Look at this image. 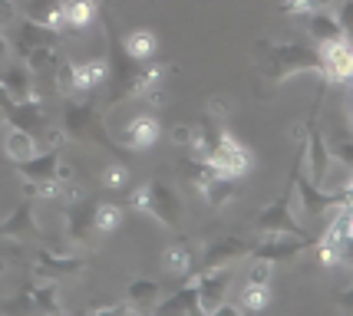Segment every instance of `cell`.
I'll list each match as a JSON object with an SVG mask.
<instances>
[{"label":"cell","mask_w":353,"mask_h":316,"mask_svg":"<svg viewBox=\"0 0 353 316\" xmlns=\"http://www.w3.org/2000/svg\"><path fill=\"white\" fill-rule=\"evenodd\" d=\"M254 66L268 86H281L297 73H323L321 50L297 40H258L254 43Z\"/></svg>","instance_id":"1"},{"label":"cell","mask_w":353,"mask_h":316,"mask_svg":"<svg viewBox=\"0 0 353 316\" xmlns=\"http://www.w3.org/2000/svg\"><path fill=\"white\" fill-rule=\"evenodd\" d=\"M129 208L155 218L159 224L169 227V231H182V201H179V195L172 191L165 181L155 178V181L136 185L129 191Z\"/></svg>","instance_id":"2"},{"label":"cell","mask_w":353,"mask_h":316,"mask_svg":"<svg viewBox=\"0 0 353 316\" xmlns=\"http://www.w3.org/2000/svg\"><path fill=\"white\" fill-rule=\"evenodd\" d=\"M63 132L70 138H83V142H96L106 151H112V158H125V145L112 142L106 136V125H103V116L96 112L92 103H70L66 112H63Z\"/></svg>","instance_id":"3"},{"label":"cell","mask_w":353,"mask_h":316,"mask_svg":"<svg viewBox=\"0 0 353 316\" xmlns=\"http://www.w3.org/2000/svg\"><path fill=\"white\" fill-rule=\"evenodd\" d=\"M294 188H297V178H294V168H291V175H288V181H284L281 195H277L271 204H264V208L258 211V218H254V224H251V231H254L258 238H268V234H294V238H307V231L297 224V218H294V211H291Z\"/></svg>","instance_id":"4"},{"label":"cell","mask_w":353,"mask_h":316,"mask_svg":"<svg viewBox=\"0 0 353 316\" xmlns=\"http://www.w3.org/2000/svg\"><path fill=\"white\" fill-rule=\"evenodd\" d=\"M294 178H297V198H301V208H304V214H310V218H317V214H323V211H340L343 204H350V195H347V188H321V185H314V181L307 178V171H304V162H297L294 165Z\"/></svg>","instance_id":"5"},{"label":"cell","mask_w":353,"mask_h":316,"mask_svg":"<svg viewBox=\"0 0 353 316\" xmlns=\"http://www.w3.org/2000/svg\"><path fill=\"white\" fill-rule=\"evenodd\" d=\"M195 290H199V313L205 316H215L218 306L228 300V290H231V264L225 267H201L188 277Z\"/></svg>","instance_id":"6"},{"label":"cell","mask_w":353,"mask_h":316,"mask_svg":"<svg viewBox=\"0 0 353 316\" xmlns=\"http://www.w3.org/2000/svg\"><path fill=\"white\" fill-rule=\"evenodd\" d=\"M208 162H212L221 175H228V178H241V175L251 171L254 155H251V149H248L245 142H238L228 129H221V136H218L215 149H212V155H208Z\"/></svg>","instance_id":"7"},{"label":"cell","mask_w":353,"mask_h":316,"mask_svg":"<svg viewBox=\"0 0 353 316\" xmlns=\"http://www.w3.org/2000/svg\"><path fill=\"white\" fill-rule=\"evenodd\" d=\"M317 244V238H294V234H268V238H258L254 247H251V260H268V264H284V260H294L297 254H304Z\"/></svg>","instance_id":"8"},{"label":"cell","mask_w":353,"mask_h":316,"mask_svg":"<svg viewBox=\"0 0 353 316\" xmlns=\"http://www.w3.org/2000/svg\"><path fill=\"white\" fill-rule=\"evenodd\" d=\"M321 63H323V79L334 86V83H347L353 79V40L350 36H340L330 43H321Z\"/></svg>","instance_id":"9"},{"label":"cell","mask_w":353,"mask_h":316,"mask_svg":"<svg viewBox=\"0 0 353 316\" xmlns=\"http://www.w3.org/2000/svg\"><path fill=\"white\" fill-rule=\"evenodd\" d=\"M0 241H43V231L33 218V198H23L3 221H0Z\"/></svg>","instance_id":"10"},{"label":"cell","mask_w":353,"mask_h":316,"mask_svg":"<svg viewBox=\"0 0 353 316\" xmlns=\"http://www.w3.org/2000/svg\"><path fill=\"white\" fill-rule=\"evenodd\" d=\"M86 260L83 257H70V254H57V251H37L33 257V273L46 277V280H63V277H77L83 273Z\"/></svg>","instance_id":"11"},{"label":"cell","mask_w":353,"mask_h":316,"mask_svg":"<svg viewBox=\"0 0 353 316\" xmlns=\"http://www.w3.org/2000/svg\"><path fill=\"white\" fill-rule=\"evenodd\" d=\"M254 241H258V238H218L215 244H208V247H205L199 271L201 267H225V264L241 260V257L251 254Z\"/></svg>","instance_id":"12"},{"label":"cell","mask_w":353,"mask_h":316,"mask_svg":"<svg viewBox=\"0 0 353 316\" xmlns=\"http://www.w3.org/2000/svg\"><path fill=\"white\" fill-rule=\"evenodd\" d=\"M159 136H162V125H159V119H155V116H149V112H142V116H132V119L125 122L123 145L129 151H145V149H152L155 142H159Z\"/></svg>","instance_id":"13"},{"label":"cell","mask_w":353,"mask_h":316,"mask_svg":"<svg viewBox=\"0 0 353 316\" xmlns=\"http://www.w3.org/2000/svg\"><path fill=\"white\" fill-rule=\"evenodd\" d=\"M106 83H109V56L73 63V96L96 92V89H103Z\"/></svg>","instance_id":"14"},{"label":"cell","mask_w":353,"mask_h":316,"mask_svg":"<svg viewBox=\"0 0 353 316\" xmlns=\"http://www.w3.org/2000/svg\"><path fill=\"white\" fill-rule=\"evenodd\" d=\"M0 86L14 96L17 103H30V99H40L37 92V79H33L30 66L27 63H10L0 70Z\"/></svg>","instance_id":"15"},{"label":"cell","mask_w":353,"mask_h":316,"mask_svg":"<svg viewBox=\"0 0 353 316\" xmlns=\"http://www.w3.org/2000/svg\"><path fill=\"white\" fill-rule=\"evenodd\" d=\"M92 214H96V201H70V208H66V238L70 241L86 244L96 238Z\"/></svg>","instance_id":"16"},{"label":"cell","mask_w":353,"mask_h":316,"mask_svg":"<svg viewBox=\"0 0 353 316\" xmlns=\"http://www.w3.org/2000/svg\"><path fill=\"white\" fill-rule=\"evenodd\" d=\"M162 267L172 277H192L195 273V251H192V241L188 238H175V241L162 251Z\"/></svg>","instance_id":"17"},{"label":"cell","mask_w":353,"mask_h":316,"mask_svg":"<svg viewBox=\"0 0 353 316\" xmlns=\"http://www.w3.org/2000/svg\"><path fill=\"white\" fill-rule=\"evenodd\" d=\"M23 20H33L46 30L60 33L66 30V20H63V0H27L23 3Z\"/></svg>","instance_id":"18"},{"label":"cell","mask_w":353,"mask_h":316,"mask_svg":"<svg viewBox=\"0 0 353 316\" xmlns=\"http://www.w3.org/2000/svg\"><path fill=\"white\" fill-rule=\"evenodd\" d=\"M27 300H30V310L33 313H63V300H60V290H57V280H46L40 277V284H27L23 286Z\"/></svg>","instance_id":"19"},{"label":"cell","mask_w":353,"mask_h":316,"mask_svg":"<svg viewBox=\"0 0 353 316\" xmlns=\"http://www.w3.org/2000/svg\"><path fill=\"white\" fill-rule=\"evenodd\" d=\"M304 27H307V36L317 46L330 43V40H340V36H347V33H343V27H340L337 14H330L327 7H321V10H314V14L304 17Z\"/></svg>","instance_id":"20"},{"label":"cell","mask_w":353,"mask_h":316,"mask_svg":"<svg viewBox=\"0 0 353 316\" xmlns=\"http://www.w3.org/2000/svg\"><path fill=\"white\" fill-rule=\"evenodd\" d=\"M3 119L17 125V129H27V132H43L46 129V112H43V96L40 99H30V103H14V109L3 116Z\"/></svg>","instance_id":"21"},{"label":"cell","mask_w":353,"mask_h":316,"mask_svg":"<svg viewBox=\"0 0 353 316\" xmlns=\"http://www.w3.org/2000/svg\"><path fill=\"white\" fill-rule=\"evenodd\" d=\"M159 297H162V286L155 284V280H149V277L129 280V286H125V300H129V306L136 313H152Z\"/></svg>","instance_id":"22"},{"label":"cell","mask_w":353,"mask_h":316,"mask_svg":"<svg viewBox=\"0 0 353 316\" xmlns=\"http://www.w3.org/2000/svg\"><path fill=\"white\" fill-rule=\"evenodd\" d=\"M123 50L129 60L136 63H145V60H155V53H159V36L152 30H145V27H139V30H129L123 36Z\"/></svg>","instance_id":"23"},{"label":"cell","mask_w":353,"mask_h":316,"mask_svg":"<svg viewBox=\"0 0 353 316\" xmlns=\"http://www.w3.org/2000/svg\"><path fill=\"white\" fill-rule=\"evenodd\" d=\"M3 151H7V158L17 165V162H27V158H33V155L40 151V142H37V136H33V132L10 125V132L3 136Z\"/></svg>","instance_id":"24"},{"label":"cell","mask_w":353,"mask_h":316,"mask_svg":"<svg viewBox=\"0 0 353 316\" xmlns=\"http://www.w3.org/2000/svg\"><path fill=\"white\" fill-rule=\"evenodd\" d=\"M152 313H199V290H195V284L192 280L182 284L172 297L155 303Z\"/></svg>","instance_id":"25"},{"label":"cell","mask_w":353,"mask_h":316,"mask_svg":"<svg viewBox=\"0 0 353 316\" xmlns=\"http://www.w3.org/2000/svg\"><path fill=\"white\" fill-rule=\"evenodd\" d=\"M99 17V0H63V20L70 30H86Z\"/></svg>","instance_id":"26"},{"label":"cell","mask_w":353,"mask_h":316,"mask_svg":"<svg viewBox=\"0 0 353 316\" xmlns=\"http://www.w3.org/2000/svg\"><path fill=\"white\" fill-rule=\"evenodd\" d=\"M63 56L57 53V43H43V46H33V50H27L23 53V63L30 66L33 76H53V70H57V63H60Z\"/></svg>","instance_id":"27"},{"label":"cell","mask_w":353,"mask_h":316,"mask_svg":"<svg viewBox=\"0 0 353 316\" xmlns=\"http://www.w3.org/2000/svg\"><path fill=\"white\" fill-rule=\"evenodd\" d=\"M234 181H238V178H228V175H221V171H218L215 178L208 181V185L201 188L199 195L205 198V201H208L212 208H225V204H228L231 198H234V188H238Z\"/></svg>","instance_id":"28"},{"label":"cell","mask_w":353,"mask_h":316,"mask_svg":"<svg viewBox=\"0 0 353 316\" xmlns=\"http://www.w3.org/2000/svg\"><path fill=\"white\" fill-rule=\"evenodd\" d=\"M271 303V284H261V280H245V290H241V310L245 313H261Z\"/></svg>","instance_id":"29"},{"label":"cell","mask_w":353,"mask_h":316,"mask_svg":"<svg viewBox=\"0 0 353 316\" xmlns=\"http://www.w3.org/2000/svg\"><path fill=\"white\" fill-rule=\"evenodd\" d=\"M96 234H112L116 227L123 224V208L112 201H96V214H92Z\"/></svg>","instance_id":"30"},{"label":"cell","mask_w":353,"mask_h":316,"mask_svg":"<svg viewBox=\"0 0 353 316\" xmlns=\"http://www.w3.org/2000/svg\"><path fill=\"white\" fill-rule=\"evenodd\" d=\"M99 185H103V188H112V191H123L125 185H129V165H125L123 158H112V162L99 171Z\"/></svg>","instance_id":"31"},{"label":"cell","mask_w":353,"mask_h":316,"mask_svg":"<svg viewBox=\"0 0 353 316\" xmlns=\"http://www.w3.org/2000/svg\"><path fill=\"white\" fill-rule=\"evenodd\" d=\"M323 3L321 0H284L281 3V14L284 17H307L314 14V10H321Z\"/></svg>","instance_id":"32"},{"label":"cell","mask_w":353,"mask_h":316,"mask_svg":"<svg viewBox=\"0 0 353 316\" xmlns=\"http://www.w3.org/2000/svg\"><path fill=\"white\" fill-rule=\"evenodd\" d=\"M330 155H334V162L353 168V136L350 138H337V142L330 145Z\"/></svg>","instance_id":"33"},{"label":"cell","mask_w":353,"mask_h":316,"mask_svg":"<svg viewBox=\"0 0 353 316\" xmlns=\"http://www.w3.org/2000/svg\"><path fill=\"white\" fill-rule=\"evenodd\" d=\"M337 20H340V27H343V33L353 40V0H340Z\"/></svg>","instance_id":"34"},{"label":"cell","mask_w":353,"mask_h":316,"mask_svg":"<svg viewBox=\"0 0 353 316\" xmlns=\"http://www.w3.org/2000/svg\"><path fill=\"white\" fill-rule=\"evenodd\" d=\"M172 142L182 145V149H188V145H192V125H188V122H179V125L172 129Z\"/></svg>","instance_id":"35"},{"label":"cell","mask_w":353,"mask_h":316,"mask_svg":"<svg viewBox=\"0 0 353 316\" xmlns=\"http://www.w3.org/2000/svg\"><path fill=\"white\" fill-rule=\"evenodd\" d=\"M17 20V3L14 0H0V27H10Z\"/></svg>","instance_id":"36"},{"label":"cell","mask_w":353,"mask_h":316,"mask_svg":"<svg viewBox=\"0 0 353 316\" xmlns=\"http://www.w3.org/2000/svg\"><path fill=\"white\" fill-rule=\"evenodd\" d=\"M228 112V99H208V112L205 116H212V119H221Z\"/></svg>","instance_id":"37"},{"label":"cell","mask_w":353,"mask_h":316,"mask_svg":"<svg viewBox=\"0 0 353 316\" xmlns=\"http://www.w3.org/2000/svg\"><path fill=\"white\" fill-rule=\"evenodd\" d=\"M340 264L353 267V234H350V238H347L343 244H340Z\"/></svg>","instance_id":"38"},{"label":"cell","mask_w":353,"mask_h":316,"mask_svg":"<svg viewBox=\"0 0 353 316\" xmlns=\"http://www.w3.org/2000/svg\"><path fill=\"white\" fill-rule=\"evenodd\" d=\"M238 313H245V310H241V306H234V303H221V306H218V313L215 316H238Z\"/></svg>","instance_id":"39"},{"label":"cell","mask_w":353,"mask_h":316,"mask_svg":"<svg viewBox=\"0 0 353 316\" xmlns=\"http://www.w3.org/2000/svg\"><path fill=\"white\" fill-rule=\"evenodd\" d=\"M337 306H340V310H350V313H353V286H350V290H343V293H340Z\"/></svg>","instance_id":"40"},{"label":"cell","mask_w":353,"mask_h":316,"mask_svg":"<svg viewBox=\"0 0 353 316\" xmlns=\"http://www.w3.org/2000/svg\"><path fill=\"white\" fill-rule=\"evenodd\" d=\"M7 56H10V40L0 33V63H7Z\"/></svg>","instance_id":"41"},{"label":"cell","mask_w":353,"mask_h":316,"mask_svg":"<svg viewBox=\"0 0 353 316\" xmlns=\"http://www.w3.org/2000/svg\"><path fill=\"white\" fill-rule=\"evenodd\" d=\"M7 271H10V264H7V257H0V277H7Z\"/></svg>","instance_id":"42"},{"label":"cell","mask_w":353,"mask_h":316,"mask_svg":"<svg viewBox=\"0 0 353 316\" xmlns=\"http://www.w3.org/2000/svg\"><path fill=\"white\" fill-rule=\"evenodd\" d=\"M321 3H323V7H327V3H334V0H321Z\"/></svg>","instance_id":"43"}]
</instances>
